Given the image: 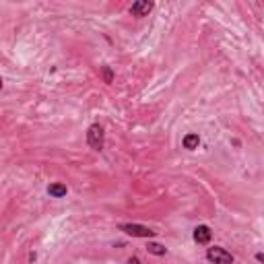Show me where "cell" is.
Returning a JSON list of instances; mask_svg holds the SVG:
<instances>
[{"mask_svg":"<svg viewBox=\"0 0 264 264\" xmlns=\"http://www.w3.org/2000/svg\"><path fill=\"white\" fill-rule=\"evenodd\" d=\"M182 145H184V149H188V151H194V149H198V145H200V136L198 134H186Z\"/></svg>","mask_w":264,"mask_h":264,"instance_id":"6","label":"cell"},{"mask_svg":"<svg viewBox=\"0 0 264 264\" xmlns=\"http://www.w3.org/2000/svg\"><path fill=\"white\" fill-rule=\"evenodd\" d=\"M66 192H68V188L64 186V184H50V186H48V194H50V196H54V198L66 196Z\"/></svg>","mask_w":264,"mask_h":264,"instance_id":"7","label":"cell"},{"mask_svg":"<svg viewBox=\"0 0 264 264\" xmlns=\"http://www.w3.org/2000/svg\"><path fill=\"white\" fill-rule=\"evenodd\" d=\"M120 231H124L130 237H145V239H151L157 235V231H153V229H149L145 225H139V223H124V225H120Z\"/></svg>","mask_w":264,"mask_h":264,"instance_id":"2","label":"cell"},{"mask_svg":"<svg viewBox=\"0 0 264 264\" xmlns=\"http://www.w3.org/2000/svg\"><path fill=\"white\" fill-rule=\"evenodd\" d=\"M103 78H106V83H112L113 81V73L110 66H103Z\"/></svg>","mask_w":264,"mask_h":264,"instance_id":"9","label":"cell"},{"mask_svg":"<svg viewBox=\"0 0 264 264\" xmlns=\"http://www.w3.org/2000/svg\"><path fill=\"white\" fill-rule=\"evenodd\" d=\"M153 8H155V4L151 2V0H139V2H134L130 6V15L132 17H147Z\"/></svg>","mask_w":264,"mask_h":264,"instance_id":"4","label":"cell"},{"mask_svg":"<svg viewBox=\"0 0 264 264\" xmlns=\"http://www.w3.org/2000/svg\"><path fill=\"white\" fill-rule=\"evenodd\" d=\"M87 143L93 151H101L103 145H106V132H103L101 124H91L87 130Z\"/></svg>","mask_w":264,"mask_h":264,"instance_id":"1","label":"cell"},{"mask_svg":"<svg viewBox=\"0 0 264 264\" xmlns=\"http://www.w3.org/2000/svg\"><path fill=\"white\" fill-rule=\"evenodd\" d=\"M206 260L213 264H233V256L221 246H213L206 250Z\"/></svg>","mask_w":264,"mask_h":264,"instance_id":"3","label":"cell"},{"mask_svg":"<svg viewBox=\"0 0 264 264\" xmlns=\"http://www.w3.org/2000/svg\"><path fill=\"white\" fill-rule=\"evenodd\" d=\"M126 264H143V262L136 258V256H132V258H128V262H126Z\"/></svg>","mask_w":264,"mask_h":264,"instance_id":"10","label":"cell"},{"mask_svg":"<svg viewBox=\"0 0 264 264\" xmlns=\"http://www.w3.org/2000/svg\"><path fill=\"white\" fill-rule=\"evenodd\" d=\"M256 260L264 264V252H258V254H256Z\"/></svg>","mask_w":264,"mask_h":264,"instance_id":"11","label":"cell"},{"mask_svg":"<svg viewBox=\"0 0 264 264\" xmlns=\"http://www.w3.org/2000/svg\"><path fill=\"white\" fill-rule=\"evenodd\" d=\"M147 250H149V254H153V256H165V252H167V248H165V246L155 244V242H149Z\"/></svg>","mask_w":264,"mask_h":264,"instance_id":"8","label":"cell"},{"mask_svg":"<svg viewBox=\"0 0 264 264\" xmlns=\"http://www.w3.org/2000/svg\"><path fill=\"white\" fill-rule=\"evenodd\" d=\"M211 237H213L211 227H206V225H198L196 229H194V242H196V244L206 246V244L211 242Z\"/></svg>","mask_w":264,"mask_h":264,"instance_id":"5","label":"cell"}]
</instances>
